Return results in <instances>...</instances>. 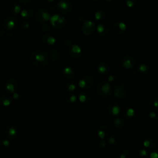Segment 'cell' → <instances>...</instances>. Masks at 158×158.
I'll return each mask as SVG.
<instances>
[{
	"label": "cell",
	"instance_id": "cell-14",
	"mask_svg": "<svg viewBox=\"0 0 158 158\" xmlns=\"http://www.w3.org/2000/svg\"><path fill=\"white\" fill-rule=\"evenodd\" d=\"M107 110L111 115L117 116L120 112V106L118 103L112 101L108 104Z\"/></svg>",
	"mask_w": 158,
	"mask_h": 158
},
{
	"label": "cell",
	"instance_id": "cell-12",
	"mask_svg": "<svg viewBox=\"0 0 158 158\" xmlns=\"http://www.w3.org/2000/svg\"><path fill=\"white\" fill-rule=\"evenodd\" d=\"M112 30L115 34L121 35L126 33L127 30V26L126 24L122 22H117L114 24Z\"/></svg>",
	"mask_w": 158,
	"mask_h": 158
},
{
	"label": "cell",
	"instance_id": "cell-31",
	"mask_svg": "<svg viewBox=\"0 0 158 158\" xmlns=\"http://www.w3.org/2000/svg\"><path fill=\"white\" fill-rule=\"evenodd\" d=\"M121 153H123L127 157H130L134 155V149L132 147L127 146L124 148L122 150Z\"/></svg>",
	"mask_w": 158,
	"mask_h": 158
},
{
	"label": "cell",
	"instance_id": "cell-33",
	"mask_svg": "<svg viewBox=\"0 0 158 158\" xmlns=\"http://www.w3.org/2000/svg\"><path fill=\"white\" fill-rule=\"evenodd\" d=\"M65 99L66 102H67L68 103L73 104V103L76 102L77 99V96H76V95L71 93H69V94L66 95V96L65 98Z\"/></svg>",
	"mask_w": 158,
	"mask_h": 158
},
{
	"label": "cell",
	"instance_id": "cell-38",
	"mask_svg": "<svg viewBox=\"0 0 158 158\" xmlns=\"http://www.w3.org/2000/svg\"><path fill=\"white\" fill-rule=\"evenodd\" d=\"M41 30H42L43 32H49L51 30L50 26L46 23H45L42 26V27H41Z\"/></svg>",
	"mask_w": 158,
	"mask_h": 158
},
{
	"label": "cell",
	"instance_id": "cell-50",
	"mask_svg": "<svg viewBox=\"0 0 158 158\" xmlns=\"http://www.w3.org/2000/svg\"><path fill=\"white\" fill-rule=\"evenodd\" d=\"M4 30L3 29V28L0 26V37H1L4 35Z\"/></svg>",
	"mask_w": 158,
	"mask_h": 158
},
{
	"label": "cell",
	"instance_id": "cell-4",
	"mask_svg": "<svg viewBox=\"0 0 158 158\" xmlns=\"http://www.w3.org/2000/svg\"><path fill=\"white\" fill-rule=\"evenodd\" d=\"M49 21L51 26L56 29H63L66 24V19L64 16L57 14L53 15Z\"/></svg>",
	"mask_w": 158,
	"mask_h": 158
},
{
	"label": "cell",
	"instance_id": "cell-53",
	"mask_svg": "<svg viewBox=\"0 0 158 158\" xmlns=\"http://www.w3.org/2000/svg\"><path fill=\"white\" fill-rule=\"evenodd\" d=\"M93 1H98V0H93Z\"/></svg>",
	"mask_w": 158,
	"mask_h": 158
},
{
	"label": "cell",
	"instance_id": "cell-30",
	"mask_svg": "<svg viewBox=\"0 0 158 158\" xmlns=\"http://www.w3.org/2000/svg\"><path fill=\"white\" fill-rule=\"evenodd\" d=\"M149 107L154 111H157L158 110V98L154 97L151 99L149 102Z\"/></svg>",
	"mask_w": 158,
	"mask_h": 158
},
{
	"label": "cell",
	"instance_id": "cell-37",
	"mask_svg": "<svg viewBox=\"0 0 158 158\" xmlns=\"http://www.w3.org/2000/svg\"><path fill=\"white\" fill-rule=\"evenodd\" d=\"M107 82L111 84H115L118 82V77H116L114 75H111L107 78Z\"/></svg>",
	"mask_w": 158,
	"mask_h": 158
},
{
	"label": "cell",
	"instance_id": "cell-43",
	"mask_svg": "<svg viewBox=\"0 0 158 158\" xmlns=\"http://www.w3.org/2000/svg\"><path fill=\"white\" fill-rule=\"evenodd\" d=\"M98 145H99V147H101V148H104V147H106V141L104 140H100V141H99Z\"/></svg>",
	"mask_w": 158,
	"mask_h": 158
},
{
	"label": "cell",
	"instance_id": "cell-47",
	"mask_svg": "<svg viewBox=\"0 0 158 158\" xmlns=\"http://www.w3.org/2000/svg\"><path fill=\"white\" fill-rule=\"evenodd\" d=\"M20 97V95L16 92L13 93V98L15 99H18Z\"/></svg>",
	"mask_w": 158,
	"mask_h": 158
},
{
	"label": "cell",
	"instance_id": "cell-20",
	"mask_svg": "<svg viewBox=\"0 0 158 158\" xmlns=\"http://www.w3.org/2000/svg\"><path fill=\"white\" fill-rule=\"evenodd\" d=\"M79 99L82 103H88L91 101V95L88 91H81L79 95Z\"/></svg>",
	"mask_w": 158,
	"mask_h": 158
},
{
	"label": "cell",
	"instance_id": "cell-42",
	"mask_svg": "<svg viewBox=\"0 0 158 158\" xmlns=\"http://www.w3.org/2000/svg\"><path fill=\"white\" fill-rule=\"evenodd\" d=\"M139 154L141 157H145L147 155V151L145 150V149H140L139 151Z\"/></svg>",
	"mask_w": 158,
	"mask_h": 158
},
{
	"label": "cell",
	"instance_id": "cell-44",
	"mask_svg": "<svg viewBox=\"0 0 158 158\" xmlns=\"http://www.w3.org/2000/svg\"><path fill=\"white\" fill-rule=\"evenodd\" d=\"M32 1V0H19L20 3H21L22 4H24V5L29 4Z\"/></svg>",
	"mask_w": 158,
	"mask_h": 158
},
{
	"label": "cell",
	"instance_id": "cell-16",
	"mask_svg": "<svg viewBox=\"0 0 158 158\" xmlns=\"http://www.w3.org/2000/svg\"><path fill=\"white\" fill-rule=\"evenodd\" d=\"M109 129L106 125H102L98 128V135L101 140H105L109 136Z\"/></svg>",
	"mask_w": 158,
	"mask_h": 158
},
{
	"label": "cell",
	"instance_id": "cell-9",
	"mask_svg": "<svg viewBox=\"0 0 158 158\" xmlns=\"http://www.w3.org/2000/svg\"><path fill=\"white\" fill-rule=\"evenodd\" d=\"M18 25V21L15 17L10 16L7 17L3 21V26L7 30H12L17 27Z\"/></svg>",
	"mask_w": 158,
	"mask_h": 158
},
{
	"label": "cell",
	"instance_id": "cell-3",
	"mask_svg": "<svg viewBox=\"0 0 158 158\" xmlns=\"http://www.w3.org/2000/svg\"><path fill=\"white\" fill-rule=\"evenodd\" d=\"M96 91L98 96L102 98H107L112 95V88L107 82L103 81L98 84Z\"/></svg>",
	"mask_w": 158,
	"mask_h": 158
},
{
	"label": "cell",
	"instance_id": "cell-21",
	"mask_svg": "<svg viewBox=\"0 0 158 158\" xmlns=\"http://www.w3.org/2000/svg\"><path fill=\"white\" fill-rule=\"evenodd\" d=\"M50 59L53 62H58L62 59V53L56 49H51L50 50Z\"/></svg>",
	"mask_w": 158,
	"mask_h": 158
},
{
	"label": "cell",
	"instance_id": "cell-8",
	"mask_svg": "<svg viewBox=\"0 0 158 158\" xmlns=\"http://www.w3.org/2000/svg\"><path fill=\"white\" fill-rule=\"evenodd\" d=\"M121 63L123 68L126 69H132L136 65L137 61L134 56L126 55L122 58Z\"/></svg>",
	"mask_w": 158,
	"mask_h": 158
},
{
	"label": "cell",
	"instance_id": "cell-51",
	"mask_svg": "<svg viewBox=\"0 0 158 158\" xmlns=\"http://www.w3.org/2000/svg\"><path fill=\"white\" fill-rule=\"evenodd\" d=\"M151 157V158H157V154L156 152H154V153H152Z\"/></svg>",
	"mask_w": 158,
	"mask_h": 158
},
{
	"label": "cell",
	"instance_id": "cell-27",
	"mask_svg": "<svg viewBox=\"0 0 158 158\" xmlns=\"http://www.w3.org/2000/svg\"><path fill=\"white\" fill-rule=\"evenodd\" d=\"M143 146L148 149H152L154 148H155L156 146V143L155 142V141L151 138H148L146 139L143 141Z\"/></svg>",
	"mask_w": 158,
	"mask_h": 158
},
{
	"label": "cell",
	"instance_id": "cell-22",
	"mask_svg": "<svg viewBox=\"0 0 158 158\" xmlns=\"http://www.w3.org/2000/svg\"><path fill=\"white\" fill-rule=\"evenodd\" d=\"M43 42L47 46H53L56 43V38L50 34H45L42 36Z\"/></svg>",
	"mask_w": 158,
	"mask_h": 158
},
{
	"label": "cell",
	"instance_id": "cell-45",
	"mask_svg": "<svg viewBox=\"0 0 158 158\" xmlns=\"http://www.w3.org/2000/svg\"><path fill=\"white\" fill-rule=\"evenodd\" d=\"M2 144L4 145V146H5L6 148H7L8 146H10V142L8 140H4L3 141H2Z\"/></svg>",
	"mask_w": 158,
	"mask_h": 158
},
{
	"label": "cell",
	"instance_id": "cell-49",
	"mask_svg": "<svg viewBox=\"0 0 158 158\" xmlns=\"http://www.w3.org/2000/svg\"><path fill=\"white\" fill-rule=\"evenodd\" d=\"M117 158H127V157L126 156H125L123 153H119V154L118 155Z\"/></svg>",
	"mask_w": 158,
	"mask_h": 158
},
{
	"label": "cell",
	"instance_id": "cell-23",
	"mask_svg": "<svg viewBox=\"0 0 158 158\" xmlns=\"http://www.w3.org/2000/svg\"><path fill=\"white\" fill-rule=\"evenodd\" d=\"M17 88H18V84L15 80H10L7 81L6 84V90L9 91V92L11 93L15 92Z\"/></svg>",
	"mask_w": 158,
	"mask_h": 158
},
{
	"label": "cell",
	"instance_id": "cell-34",
	"mask_svg": "<svg viewBox=\"0 0 158 158\" xmlns=\"http://www.w3.org/2000/svg\"><path fill=\"white\" fill-rule=\"evenodd\" d=\"M113 124L115 128L121 129L124 127V122L123 120L121 118H115L113 121Z\"/></svg>",
	"mask_w": 158,
	"mask_h": 158
},
{
	"label": "cell",
	"instance_id": "cell-25",
	"mask_svg": "<svg viewBox=\"0 0 158 158\" xmlns=\"http://www.w3.org/2000/svg\"><path fill=\"white\" fill-rule=\"evenodd\" d=\"M6 135H7V137H8L10 138H11V139H13L17 137L18 130L17 129H16L15 127L14 126H8L6 130Z\"/></svg>",
	"mask_w": 158,
	"mask_h": 158
},
{
	"label": "cell",
	"instance_id": "cell-5",
	"mask_svg": "<svg viewBox=\"0 0 158 158\" xmlns=\"http://www.w3.org/2000/svg\"><path fill=\"white\" fill-rule=\"evenodd\" d=\"M56 7L62 14H68L72 12L73 5L69 0H60L56 4Z\"/></svg>",
	"mask_w": 158,
	"mask_h": 158
},
{
	"label": "cell",
	"instance_id": "cell-13",
	"mask_svg": "<svg viewBox=\"0 0 158 158\" xmlns=\"http://www.w3.org/2000/svg\"><path fill=\"white\" fill-rule=\"evenodd\" d=\"M69 54L71 57L73 58V59H78V58H79L82 56V51L79 45L74 44L71 45L69 46Z\"/></svg>",
	"mask_w": 158,
	"mask_h": 158
},
{
	"label": "cell",
	"instance_id": "cell-54",
	"mask_svg": "<svg viewBox=\"0 0 158 158\" xmlns=\"http://www.w3.org/2000/svg\"><path fill=\"white\" fill-rule=\"evenodd\" d=\"M59 1H60V0H59Z\"/></svg>",
	"mask_w": 158,
	"mask_h": 158
},
{
	"label": "cell",
	"instance_id": "cell-6",
	"mask_svg": "<svg viewBox=\"0 0 158 158\" xmlns=\"http://www.w3.org/2000/svg\"><path fill=\"white\" fill-rule=\"evenodd\" d=\"M35 17L37 22L41 24H45L50 19L51 16L49 12L47 10L40 8L35 12Z\"/></svg>",
	"mask_w": 158,
	"mask_h": 158
},
{
	"label": "cell",
	"instance_id": "cell-11",
	"mask_svg": "<svg viewBox=\"0 0 158 158\" xmlns=\"http://www.w3.org/2000/svg\"><path fill=\"white\" fill-rule=\"evenodd\" d=\"M109 26L107 22L101 21L98 25L96 30L98 35L100 37H106L109 32Z\"/></svg>",
	"mask_w": 158,
	"mask_h": 158
},
{
	"label": "cell",
	"instance_id": "cell-29",
	"mask_svg": "<svg viewBox=\"0 0 158 158\" xmlns=\"http://www.w3.org/2000/svg\"><path fill=\"white\" fill-rule=\"evenodd\" d=\"M137 71L141 74H146L149 72V67L146 64L141 63L137 67Z\"/></svg>",
	"mask_w": 158,
	"mask_h": 158
},
{
	"label": "cell",
	"instance_id": "cell-41",
	"mask_svg": "<svg viewBox=\"0 0 158 158\" xmlns=\"http://www.w3.org/2000/svg\"><path fill=\"white\" fill-rule=\"evenodd\" d=\"M72 41L71 39L67 38V39H65L64 40V44L66 46H70L72 45Z\"/></svg>",
	"mask_w": 158,
	"mask_h": 158
},
{
	"label": "cell",
	"instance_id": "cell-32",
	"mask_svg": "<svg viewBox=\"0 0 158 158\" xmlns=\"http://www.w3.org/2000/svg\"><path fill=\"white\" fill-rule=\"evenodd\" d=\"M148 121L150 122L152 124H156L158 122V118H157V114L154 112H150L148 115Z\"/></svg>",
	"mask_w": 158,
	"mask_h": 158
},
{
	"label": "cell",
	"instance_id": "cell-48",
	"mask_svg": "<svg viewBox=\"0 0 158 158\" xmlns=\"http://www.w3.org/2000/svg\"><path fill=\"white\" fill-rule=\"evenodd\" d=\"M55 1H56V0H45L46 3L48 4H53L55 2Z\"/></svg>",
	"mask_w": 158,
	"mask_h": 158
},
{
	"label": "cell",
	"instance_id": "cell-26",
	"mask_svg": "<svg viewBox=\"0 0 158 158\" xmlns=\"http://www.w3.org/2000/svg\"><path fill=\"white\" fill-rule=\"evenodd\" d=\"M121 137L118 134H113L111 136H110L109 137V139H108L109 144L112 146L118 145L121 142Z\"/></svg>",
	"mask_w": 158,
	"mask_h": 158
},
{
	"label": "cell",
	"instance_id": "cell-36",
	"mask_svg": "<svg viewBox=\"0 0 158 158\" xmlns=\"http://www.w3.org/2000/svg\"><path fill=\"white\" fill-rule=\"evenodd\" d=\"M126 4L129 8H134L138 4L137 0H126Z\"/></svg>",
	"mask_w": 158,
	"mask_h": 158
},
{
	"label": "cell",
	"instance_id": "cell-46",
	"mask_svg": "<svg viewBox=\"0 0 158 158\" xmlns=\"http://www.w3.org/2000/svg\"><path fill=\"white\" fill-rule=\"evenodd\" d=\"M129 76L131 77H135L137 76V73L135 71H131L129 73Z\"/></svg>",
	"mask_w": 158,
	"mask_h": 158
},
{
	"label": "cell",
	"instance_id": "cell-18",
	"mask_svg": "<svg viewBox=\"0 0 158 158\" xmlns=\"http://www.w3.org/2000/svg\"><path fill=\"white\" fill-rule=\"evenodd\" d=\"M98 72L103 76H106L110 71V67L109 64L105 62H99L97 66Z\"/></svg>",
	"mask_w": 158,
	"mask_h": 158
},
{
	"label": "cell",
	"instance_id": "cell-24",
	"mask_svg": "<svg viewBox=\"0 0 158 158\" xmlns=\"http://www.w3.org/2000/svg\"><path fill=\"white\" fill-rule=\"evenodd\" d=\"M10 12L14 16H16L19 15L21 12V6L16 2H14L11 4L10 6Z\"/></svg>",
	"mask_w": 158,
	"mask_h": 158
},
{
	"label": "cell",
	"instance_id": "cell-19",
	"mask_svg": "<svg viewBox=\"0 0 158 158\" xmlns=\"http://www.w3.org/2000/svg\"><path fill=\"white\" fill-rule=\"evenodd\" d=\"M62 73L64 77L68 79H73L75 76V74H76V72H75L73 69L71 67H69V66H67V67L63 68Z\"/></svg>",
	"mask_w": 158,
	"mask_h": 158
},
{
	"label": "cell",
	"instance_id": "cell-52",
	"mask_svg": "<svg viewBox=\"0 0 158 158\" xmlns=\"http://www.w3.org/2000/svg\"><path fill=\"white\" fill-rule=\"evenodd\" d=\"M105 1L106 2H109V3H111V2H112L114 1V0H105Z\"/></svg>",
	"mask_w": 158,
	"mask_h": 158
},
{
	"label": "cell",
	"instance_id": "cell-15",
	"mask_svg": "<svg viewBox=\"0 0 158 158\" xmlns=\"http://www.w3.org/2000/svg\"><path fill=\"white\" fill-rule=\"evenodd\" d=\"M134 115H135L134 109L130 107H124L121 113L122 119L126 121H128L132 119L133 117H134Z\"/></svg>",
	"mask_w": 158,
	"mask_h": 158
},
{
	"label": "cell",
	"instance_id": "cell-2",
	"mask_svg": "<svg viewBox=\"0 0 158 158\" xmlns=\"http://www.w3.org/2000/svg\"><path fill=\"white\" fill-rule=\"evenodd\" d=\"M130 91V89L129 86L123 82L117 83L114 88H112L114 96L118 99L126 98L129 95Z\"/></svg>",
	"mask_w": 158,
	"mask_h": 158
},
{
	"label": "cell",
	"instance_id": "cell-39",
	"mask_svg": "<svg viewBox=\"0 0 158 158\" xmlns=\"http://www.w3.org/2000/svg\"><path fill=\"white\" fill-rule=\"evenodd\" d=\"M21 27L23 30H27L30 27V24L26 20H24L22 23Z\"/></svg>",
	"mask_w": 158,
	"mask_h": 158
},
{
	"label": "cell",
	"instance_id": "cell-10",
	"mask_svg": "<svg viewBox=\"0 0 158 158\" xmlns=\"http://www.w3.org/2000/svg\"><path fill=\"white\" fill-rule=\"evenodd\" d=\"M94 79L90 76H85L82 77L79 82V85L81 88L88 90L93 86Z\"/></svg>",
	"mask_w": 158,
	"mask_h": 158
},
{
	"label": "cell",
	"instance_id": "cell-40",
	"mask_svg": "<svg viewBox=\"0 0 158 158\" xmlns=\"http://www.w3.org/2000/svg\"><path fill=\"white\" fill-rule=\"evenodd\" d=\"M11 103V99H4V100H3L2 101V104L4 106H9Z\"/></svg>",
	"mask_w": 158,
	"mask_h": 158
},
{
	"label": "cell",
	"instance_id": "cell-28",
	"mask_svg": "<svg viewBox=\"0 0 158 158\" xmlns=\"http://www.w3.org/2000/svg\"><path fill=\"white\" fill-rule=\"evenodd\" d=\"M94 17L98 21H103L106 18V14L104 11L99 10L95 12Z\"/></svg>",
	"mask_w": 158,
	"mask_h": 158
},
{
	"label": "cell",
	"instance_id": "cell-1",
	"mask_svg": "<svg viewBox=\"0 0 158 158\" xmlns=\"http://www.w3.org/2000/svg\"><path fill=\"white\" fill-rule=\"evenodd\" d=\"M31 63L37 67L43 68L49 62V56L47 53L42 49H36L34 51L30 57Z\"/></svg>",
	"mask_w": 158,
	"mask_h": 158
},
{
	"label": "cell",
	"instance_id": "cell-35",
	"mask_svg": "<svg viewBox=\"0 0 158 158\" xmlns=\"http://www.w3.org/2000/svg\"><path fill=\"white\" fill-rule=\"evenodd\" d=\"M76 88H77V85L76 83L75 82H71L65 86V90H67V91H68V92L71 93L76 90Z\"/></svg>",
	"mask_w": 158,
	"mask_h": 158
},
{
	"label": "cell",
	"instance_id": "cell-17",
	"mask_svg": "<svg viewBox=\"0 0 158 158\" xmlns=\"http://www.w3.org/2000/svg\"><path fill=\"white\" fill-rule=\"evenodd\" d=\"M34 14H35L34 10V8H32V7H27L26 8H24V9L22 10L21 12V17L24 20L29 19L34 15Z\"/></svg>",
	"mask_w": 158,
	"mask_h": 158
},
{
	"label": "cell",
	"instance_id": "cell-7",
	"mask_svg": "<svg viewBox=\"0 0 158 158\" xmlns=\"http://www.w3.org/2000/svg\"><path fill=\"white\" fill-rule=\"evenodd\" d=\"M96 29L95 24L91 21H85L83 24L82 30L83 34L87 36L92 35Z\"/></svg>",
	"mask_w": 158,
	"mask_h": 158
}]
</instances>
